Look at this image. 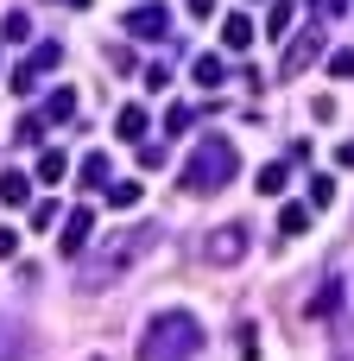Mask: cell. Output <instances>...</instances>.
I'll return each instance as SVG.
<instances>
[{
  "mask_svg": "<svg viewBox=\"0 0 354 361\" xmlns=\"http://www.w3.org/2000/svg\"><path fill=\"white\" fill-rule=\"evenodd\" d=\"M146 254H158V228H120V235H108L101 254H89V267H82V292H108V286H120Z\"/></svg>",
  "mask_w": 354,
  "mask_h": 361,
  "instance_id": "cell-1",
  "label": "cell"
},
{
  "mask_svg": "<svg viewBox=\"0 0 354 361\" xmlns=\"http://www.w3.org/2000/svg\"><path fill=\"white\" fill-rule=\"evenodd\" d=\"M133 355L139 361H196L203 355V324L190 311H158V317H146Z\"/></svg>",
  "mask_w": 354,
  "mask_h": 361,
  "instance_id": "cell-2",
  "label": "cell"
},
{
  "mask_svg": "<svg viewBox=\"0 0 354 361\" xmlns=\"http://www.w3.org/2000/svg\"><path fill=\"white\" fill-rule=\"evenodd\" d=\"M234 171H241V152H234V140H222V133H203L196 140V152L184 159V190L190 197H215V190H228L234 184Z\"/></svg>",
  "mask_w": 354,
  "mask_h": 361,
  "instance_id": "cell-3",
  "label": "cell"
},
{
  "mask_svg": "<svg viewBox=\"0 0 354 361\" xmlns=\"http://www.w3.org/2000/svg\"><path fill=\"white\" fill-rule=\"evenodd\" d=\"M57 63H63V44H57V38L32 44V51H25V63L13 70V89H19V95H32V89H38V82H44L51 70H57Z\"/></svg>",
  "mask_w": 354,
  "mask_h": 361,
  "instance_id": "cell-4",
  "label": "cell"
},
{
  "mask_svg": "<svg viewBox=\"0 0 354 361\" xmlns=\"http://www.w3.org/2000/svg\"><path fill=\"white\" fill-rule=\"evenodd\" d=\"M247 235H253L247 222H222V228L203 241V260H215V267H234V260L247 254Z\"/></svg>",
  "mask_w": 354,
  "mask_h": 361,
  "instance_id": "cell-5",
  "label": "cell"
},
{
  "mask_svg": "<svg viewBox=\"0 0 354 361\" xmlns=\"http://www.w3.org/2000/svg\"><path fill=\"white\" fill-rule=\"evenodd\" d=\"M120 25H127L133 38H146V44H152V38H171V6H165V0H146V6H133Z\"/></svg>",
  "mask_w": 354,
  "mask_h": 361,
  "instance_id": "cell-6",
  "label": "cell"
},
{
  "mask_svg": "<svg viewBox=\"0 0 354 361\" xmlns=\"http://www.w3.org/2000/svg\"><path fill=\"white\" fill-rule=\"evenodd\" d=\"M89 241H95V209L82 203V209H70V216H63V235H57V247H63L70 260H82V254H89Z\"/></svg>",
  "mask_w": 354,
  "mask_h": 361,
  "instance_id": "cell-7",
  "label": "cell"
},
{
  "mask_svg": "<svg viewBox=\"0 0 354 361\" xmlns=\"http://www.w3.org/2000/svg\"><path fill=\"white\" fill-rule=\"evenodd\" d=\"M317 57H323V32H304V38H291V44H285V76H304Z\"/></svg>",
  "mask_w": 354,
  "mask_h": 361,
  "instance_id": "cell-8",
  "label": "cell"
},
{
  "mask_svg": "<svg viewBox=\"0 0 354 361\" xmlns=\"http://www.w3.org/2000/svg\"><path fill=\"white\" fill-rule=\"evenodd\" d=\"M146 127H152V114H146L139 102H127V108L114 114V133H120L127 146H146Z\"/></svg>",
  "mask_w": 354,
  "mask_h": 361,
  "instance_id": "cell-9",
  "label": "cell"
},
{
  "mask_svg": "<svg viewBox=\"0 0 354 361\" xmlns=\"http://www.w3.org/2000/svg\"><path fill=\"white\" fill-rule=\"evenodd\" d=\"M190 76H196L203 89H215V82H228V63H222V51H196V63H190Z\"/></svg>",
  "mask_w": 354,
  "mask_h": 361,
  "instance_id": "cell-10",
  "label": "cell"
},
{
  "mask_svg": "<svg viewBox=\"0 0 354 361\" xmlns=\"http://www.w3.org/2000/svg\"><path fill=\"white\" fill-rule=\"evenodd\" d=\"M222 44H228V51H247V44H253V19H247V13H228V19H222Z\"/></svg>",
  "mask_w": 354,
  "mask_h": 361,
  "instance_id": "cell-11",
  "label": "cell"
},
{
  "mask_svg": "<svg viewBox=\"0 0 354 361\" xmlns=\"http://www.w3.org/2000/svg\"><path fill=\"white\" fill-rule=\"evenodd\" d=\"M82 184H89V190H108V184H114V165H108V152H89V159H82Z\"/></svg>",
  "mask_w": 354,
  "mask_h": 361,
  "instance_id": "cell-12",
  "label": "cell"
},
{
  "mask_svg": "<svg viewBox=\"0 0 354 361\" xmlns=\"http://www.w3.org/2000/svg\"><path fill=\"white\" fill-rule=\"evenodd\" d=\"M63 171H70V159H63L57 146H44V152H38V184H63Z\"/></svg>",
  "mask_w": 354,
  "mask_h": 361,
  "instance_id": "cell-13",
  "label": "cell"
},
{
  "mask_svg": "<svg viewBox=\"0 0 354 361\" xmlns=\"http://www.w3.org/2000/svg\"><path fill=\"white\" fill-rule=\"evenodd\" d=\"M0 203H32V178L25 171H0Z\"/></svg>",
  "mask_w": 354,
  "mask_h": 361,
  "instance_id": "cell-14",
  "label": "cell"
},
{
  "mask_svg": "<svg viewBox=\"0 0 354 361\" xmlns=\"http://www.w3.org/2000/svg\"><path fill=\"white\" fill-rule=\"evenodd\" d=\"M279 235H310V203H285L279 209Z\"/></svg>",
  "mask_w": 354,
  "mask_h": 361,
  "instance_id": "cell-15",
  "label": "cell"
},
{
  "mask_svg": "<svg viewBox=\"0 0 354 361\" xmlns=\"http://www.w3.org/2000/svg\"><path fill=\"white\" fill-rule=\"evenodd\" d=\"M70 114H76V89H51V102H44L38 121H70Z\"/></svg>",
  "mask_w": 354,
  "mask_h": 361,
  "instance_id": "cell-16",
  "label": "cell"
},
{
  "mask_svg": "<svg viewBox=\"0 0 354 361\" xmlns=\"http://www.w3.org/2000/svg\"><path fill=\"white\" fill-rule=\"evenodd\" d=\"M285 178H291V171H285V165L272 159V165H260V178H253V190H260V197H279V190H285Z\"/></svg>",
  "mask_w": 354,
  "mask_h": 361,
  "instance_id": "cell-17",
  "label": "cell"
},
{
  "mask_svg": "<svg viewBox=\"0 0 354 361\" xmlns=\"http://www.w3.org/2000/svg\"><path fill=\"white\" fill-rule=\"evenodd\" d=\"M101 197H108V209H133V203H139V184H133V178H114Z\"/></svg>",
  "mask_w": 354,
  "mask_h": 361,
  "instance_id": "cell-18",
  "label": "cell"
},
{
  "mask_svg": "<svg viewBox=\"0 0 354 361\" xmlns=\"http://www.w3.org/2000/svg\"><path fill=\"white\" fill-rule=\"evenodd\" d=\"M291 13H298L291 0H272V6H266V32H272V38H291Z\"/></svg>",
  "mask_w": 354,
  "mask_h": 361,
  "instance_id": "cell-19",
  "label": "cell"
},
{
  "mask_svg": "<svg viewBox=\"0 0 354 361\" xmlns=\"http://www.w3.org/2000/svg\"><path fill=\"white\" fill-rule=\"evenodd\" d=\"M336 305H342V279H323V292L310 298V317H329Z\"/></svg>",
  "mask_w": 354,
  "mask_h": 361,
  "instance_id": "cell-20",
  "label": "cell"
},
{
  "mask_svg": "<svg viewBox=\"0 0 354 361\" xmlns=\"http://www.w3.org/2000/svg\"><path fill=\"white\" fill-rule=\"evenodd\" d=\"M19 355H25V336H19V324L0 317V361H19Z\"/></svg>",
  "mask_w": 354,
  "mask_h": 361,
  "instance_id": "cell-21",
  "label": "cell"
},
{
  "mask_svg": "<svg viewBox=\"0 0 354 361\" xmlns=\"http://www.w3.org/2000/svg\"><path fill=\"white\" fill-rule=\"evenodd\" d=\"M0 38H6V44H25V38H32V19H25V13H6V19H0Z\"/></svg>",
  "mask_w": 354,
  "mask_h": 361,
  "instance_id": "cell-22",
  "label": "cell"
},
{
  "mask_svg": "<svg viewBox=\"0 0 354 361\" xmlns=\"http://www.w3.org/2000/svg\"><path fill=\"white\" fill-rule=\"evenodd\" d=\"M190 121H196V108H190V102H171V108H165V133H184Z\"/></svg>",
  "mask_w": 354,
  "mask_h": 361,
  "instance_id": "cell-23",
  "label": "cell"
},
{
  "mask_svg": "<svg viewBox=\"0 0 354 361\" xmlns=\"http://www.w3.org/2000/svg\"><path fill=\"white\" fill-rule=\"evenodd\" d=\"M13 140H19V146H38V140H44V121H38V114H25V121L13 127Z\"/></svg>",
  "mask_w": 354,
  "mask_h": 361,
  "instance_id": "cell-24",
  "label": "cell"
},
{
  "mask_svg": "<svg viewBox=\"0 0 354 361\" xmlns=\"http://www.w3.org/2000/svg\"><path fill=\"white\" fill-rule=\"evenodd\" d=\"M336 203V178H310V209H329Z\"/></svg>",
  "mask_w": 354,
  "mask_h": 361,
  "instance_id": "cell-25",
  "label": "cell"
},
{
  "mask_svg": "<svg viewBox=\"0 0 354 361\" xmlns=\"http://www.w3.org/2000/svg\"><path fill=\"white\" fill-rule=\"evenodd\" d=\"M241 361H260V330L253 324H241Z\"/></svg>",
  "mask_w": 354,
  "mask_h": 361,
  "instance_id": "cell-26",
  "label": "cell"
},
{
  "mask_svg": "<svg viewBox=\"0 0 354 361\" xmlns=\"http://www.w3.org/2000/svg\"><path fill=\"white\" fill-rule=\"evenodd\" d=\"M329 76H354V51H329Z\"/></svg>",
  "mask_w": 354,
  "mask_h": 361,
  "instance_id": "cell-27",
  "label": "cell"
},
{
  "mask_svg": "<svg viewBox=\"0 0 354 361\" xmlns=\"http://www.w3.org/2000/svg\"><path fill=\"white\" fill-rule=\"evenodd\" d=\"M139 165H146V171H158V165H165V146H152V140H146V146H139Z\"/></svg>",
  "mask_w": 354,
  "mask_h": 361,
  "instance_id": "cell-28",
  "label": "cell"
},
{
  "mask_svg": "<svg viewBox=\"0 0 354 361\" xmlns=\"http://www.w3.org/2000/svg\"><path fill=\"white\" fill-rule=\"evenodd\" d=\"M57 222V203H32V228H51Z\"/></svg>",
  "mask_w": 354,
  "mask_h": 361,
  "instance_id": "cell-29",
  "label": "cell"
},
{
  "mask_svg": "<svg viewBox=\"0 0 354 361\" xmlns=\"http://www.w3.org/2000/svg\"><path fill=\"white\" fill-rule=\"evenodd\" d=\"M0 260H19V235L13 228H0Z\"/></svg>",
  "mask_w": 354,
  "mask_h": 361,
  "instance_id": "cell-30",
  "label": "cell"
},
{
  "mask_svg": "<svg viewBox=\"0 0 354 361\" xmlns=\"http://www.w3.org/2000/svg\"><path fill=\"white\" fill-rule=\"evenodd\" d=\"M184 6H190L196 19H215V0H184Z\"/></svg>",
  "mask_w": 354,
  "mask_h": 361,
  "instance_id": "cell-31",
  "label": "cell"
},
{
  "mask_svg": "<svg viewBox=\"0 0 354 361\" xmlns=\"http://www.w3.org/2000/svg\"><path fill=\"white\" fill-rule=\"evenodd\" d=\"M336 159H342V165L354 171V140H342V146H336Z\"/></svg>",
  "mask_w": 354,
  "mask_h": 361,
  "instance_id": "cell-32",
  "label": "cell"
},
{
  "mask_svg": "<svg viewBox=\"0 0 354 361\" xmlns=\"http://www.w3.org/2000/svg\"><path fill=\"white\" fill-rule=\"evenodd\" d=\"M57 6H89V0H57Z\"/></svg>",
  "mask_w": 354,
  "mask_h": 361,
  "instance_id": "cell-33",
  "label": "cell"
},
{
  "mask_svg": "<svg viewBox=\"0 0 354 361\" xmlns=\"http://www.w3.org/2000/svg\"><path fill=\"white\" fill-rule=\"evenodd\" d=\"M266 6H272V0H266Z\"/></svg>",
  "mask_w": 354,
  "mask_h": 361,
  "instance_id": "cell-34",
  "label": "cell"
}]
</instances>
